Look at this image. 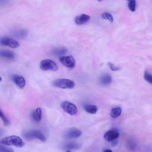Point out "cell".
<instances>
[{
  "label": "cell",
  "mask_w": 152,
  "mask_h": 152,
  "mask_svg": "<svg viewBox=\"0 0 152 152\" xmlns=\"http://www.w3.org/2000/svg\"><path fill=\"white\" fill-rule=\"evenodd\" d=\"M0 143L4 145L14 146L17 148H22L25 145L24 142L19 137L16 135H11L2 139Z\"/></svg>",
  "instance_id": "6da1fadb"
},
{
  "label": "cell",
  "mask_w": 152,
  "mask_h": 152,
  "mask_svg": "<svg viewBox=\"0 0 152 152\" xmlns=\"http://www.w3.org/2000/svg\"><path fill=\"white\" fill-rule=\"evenodd\" d=\"M23 136L26 139L28 140L37 138L42 142H45L47 140L44 135L40 131L37 129L26 131L23 133Z\"/></svg>",
  "instance_id": "7a4b0ae2"
},
{
  "label": "cell",
  "mask_w": 152,
  "mask_h": 152,
  "mask_svg": "<svg viewBox=\"0 0 152 152\" xmlns=\"http://www.w3.org/2000/svg\"><path fill=\"white\" fill-rule=\"evenodd\" d=\"M53 85L55 86L63 89H72L75 85L74 81L67 79H58L53 82Z\"/></svg>",
  "instance_id": "3957f363"
},
{
  "label": "cell",
  "mask_w": 152,
  "mask_h": 152,
  "mask_svg": "<svg viewBox=\"0 0 152 152\" xmlns=\"http://www.w3.org/2000/svg\"><path fill=\"white\" fill-rule=\"evenodd\" d=\"M40 67L43 71L50 70L56 71L58 69L56 64L53 61L49 59L42 60L40 63Z\"/></svg>",
  "instance_id": "277c9868"
},
{
  "label": "cell",
  "mask_w": 152,
  "mask_h": 152,
  "mask_svg": "<svg viewBox=\"0 0 152 152\" xmlns=\"http://www.w3.org/2000/svg\"><path fill=\"white\" fill-rule=\"evenodd\" d=\"M0 44L14 48H17L20 46L19 43L17 41L7 37H3L0 38Z\"/></svg>",
  "instance_id": "5b68a950"
},
{
  "label": "cell",
  "mask_w": 152,
  "mask_h": 152,
  "mask_svg": "<svg viewBox=\"0 0 152 152\" xmlns=\"http://www.w3.org/2000/svg\"><path fill=\"white\" fill-rule=\"evenodd\" d=\"M61 106L65 112L70 115H75L77 113V109L76 106L69 101H63L61 103Z\"/></svg>",
  "instance_id": "8992f818"
},
{
  "label": "cell",
  "mask_w": 152,
  "mask_h": 152,
  "mask_svg": "<svg viewBox=\"0 0 152 152\" xmlns=\"http://www.w3.org/2000/svg\"><path fill=\"white\" fill-rule=\"evenodd\" d=\"M81 134V132L78 129L72 128L65 132L64 134V137L66 139L75 138L79 137Z\"/></svg>",
  "instance_id": "52a82bcc"
},
{
  "label": "cell",
  "mask_w": 152,
  "mask_h": 152,
  "mask_svg": "<svg viewBox=\"0 0 152 152\" xmlns=\"http://www.w3.org/2000/svg\"><path fill=\"white\" fill-rule=\"evenodd\" d=\"M61 62L67 67L72 68L75 65V61L72 56H63L59 58Z\"/></svg>",
  "instance_id": "ba28073f"
},
{
  "label": "cell",
  "mask_w": 152,
  "mask_h": 152,
  "mask_svg": "<svg viewBox=\"0 0 152 152\" xmlns=\"http://www.w3.org/2000/svg\"><path fill=\"white\" fill-rule=\"evenodd\" d=\"M119 135L118 130L115 129L110 130L104 134V138L107 141L110 142L117 139Z\"/></svg>",
  "instance_id": "9c48e42d"
},
{
  "label": "cell",
  "mask_w": 152,
  "mask_h": 152,
  "mask_svg": "<svg viewBox=\"0 0 152 152\" xmlns=\"http://www.w3.org/2000/svg\"><path fill=\"white\" fill-rule=\"evenodd\" d=\"M81 147L79 143L73 142H67L63 143L61 146V148L64 150H77Z\"/></svg>",
  "instance_id": "30bf717a"
},
{
  "label": "cell",
  "mask_w": 152,
  "mask_h": 152,
  "mask_svg": "<svg viewBox=\"0 0 152 152\" xmlns=\"http://www.w3.org/2000/svg\"><path fill=\"white\" fill-rule=\"evenodd\" d=\"M14 83L20 88H23L25 86L26 81L24 78L20 75H14L12 77Z\"/></svg>",
  "instance_id": "8fae6325"
},
{
  "label": "cell",
  "mask_w": 152,
  "mask_h": 152,
  "mask_svg": "<svg viewBox=\"0 0 152 152\" xmlns=\"http://www.w3.org/2000/svg\"><path fill=\"white\" fill-rule=\"evenodd\" d=\"M90 16L85 14H81L76 16L75 18V21L78 25H81L87 22L90 20Z\"/></svg>",
  "instance_id": "7c38bea8"
},
{
  "label": "cell",
  "mask_w": 152,
  "mask_h": 152,
  "mask_svg": "<svg viewBox=\"0 0 152 152\" xmlns=\"http://www.w3.org/2000/svg\"><path fill=\"white\" fill-rule=\"evenodd\" d=\"M111 76L108 73H104L101 75L99 77V81L102 85H107L112 82Z\"/></svg>",
  "instance_id": "4fadbf2b"
},
{
  "label": "cell",
  "mask_w": 152,
  "mask_h": 152,
  "mask_svg": "<svg viewBox=\"0 0 152 152\" xmlns=\"http://www.w3.org/2000/svg\"><path fill=\"white\" fill-rule=\"evenodd\" d=\"M0 56L10 60L14 59L15 57V53L8 50H0Z\"/></svg>",
  "instance_id": "5bb4252c"
},
{
  "label": "cell",
  "mask_w": 152,
  "mask_h": 152,
  "mask_svg": "<svg viewBox=\"0 0 152 152\" xmlns=\"http://www.w3.org/2000/svg\"><path fill=\"white\" fill-rule=\"evenodd\" d=\"M42 110L40 107L36 109L32 113V117L33 120L36 122L40 121L41 118Z\"/></svg>",
  "instance_id": "9a60e30c"
},
{
  "label": "cell",
  "mask_w": 152,
  "mask_h": 152,
  "mask_svg": "<svg viewBox=\"0 0 152 152\" xmlns=\"http://www.w3.org/2000/svg\"><path fill=\"white\" fill-rule=\"evenodd\" d=\"M85 111L89 113L94 114L95 113L97 110L96 106L95 105L88 104L85 105L84 107Z\"/></svg>",
  "instance_id": "2e32d148"
},
{
  "label": "cell",
  "mask_w": 152,
  "mask_h": 152,
  "mask_svg": "<svg viewBox=\"0 0 152 152\" xmlns=\"http://www.w3.org/2000/svg\"><path fill=\"white\" fill-rule=\"evenodd\" d=\"M122 109L120 107H115L112 109L110 115L112 118H116L120 115Z\"/></svg>",
  "instance_id": "e0dca14e"
},
{
  "label": "cell",
  "mask_w": 152,
  "mask_h": 152,
  "mask_svg": "<svg viewBox=\"0 0 152 152\" xmlns=\"http://www.w3.org/2000/svg\"><path fill=\"white\" fill-rule=\"evenodd\" d=\"M27 32L24 29H20L14 32V35L16 38H23L26 36Z\"/></svg>",
  "instance_id": "ac0fdd59"
},
{
  "label": "cell",
  "mask_w": 152,
  "mask_h": 152,
  "mask_svg": "<svg viewBox=\"0 0 152 152\" xmlns=\"http://www.w3.org/2000/svg\"><path fill=\"white\" fill-rule=\"evenodd\" d=\"M67 51L66 48L61 47L56 48L53 51V53L56 56L62 55L65 54Z\"/></svg>",
  "instance_id": "d6986e66"
},
{
  "label": "cell",
  "mask_w": 152,
  "mask_h": 152,
  "mask_svg": "<svg viewBox=\"0 0 152 152\" xmlns=\"http://www.w3.org/2000/svg\"><path fill=\"white\" fill-rule=\"evenodd\" d=\"M144 79L148 82L150 84L152 83V77L151 74L147 70L144 72Z\"/></svg>",
  "instance_id": "ffe728a7"
},
{
  "label": "cell",
  "mask_w": 152,
  "mask_h": 152,
  "mask_svg": "<svg viewBox=\"0 0 152 152\" xmlns=\"http://www.w3.org/2000/svg\"><path fill=\"white\" fill-rule=\"evenodd\" d=\"M0 118L2 121L4 125L8 126L10 125V122L8 119L6 117L0 108Z\"/></svg>",
  "instance_id": "44dd1931"
},
{
  "label": "cell",
  "mask_w": 152,
  "mask_h": 152,
  "mask_svg": "<svg viewBox=\"0 0 152 152\" xmlns=\"http://www.w3.org/2000/svg\"><path fill=\"white\" fill-rule=\"evenodd\" d=\"M136 2L135 0L129 1L128 4V7L129 10L132 12H134L136 10Z\"/></svg>",
  "instance_id": "7402d4cb"
},
{
  "label": "cell",
  "mask_w": 152,
  "mask_h": 152,
  "mask_svg": "<svg viewBox=\"0 0 152 152\" xmlns=\"http://www.w3.org/2000/svg\"><path fill=\"white\" fill-rule=\"evenodd\" d=\"M102 18L104 19L108 20L111 23H112L113 21V18L112 15L107 12H104L102 14Z\"/></svg>",
  "instance_id": "603a6c76"
},
{
  "label": "cell",
  "mask_w": 152,
  "mask_h": 152,
  "mask_svg": "<svg viewBox=\"0 0 152 152\" xmlns=\"http://www.w3.org/2000/svg\"><path fill=\"white\" fill-rule=\"evenodd\" d=\"M13 149L8 147L0 145V152H13Z\"/></svg>",
  "instance_id": "cb8c5ba5"
},
{
  "label": "cell",
  "mask_w": 152,
  "mask_h": 152,
  "mask_svg": "<svg viewBox=\"0 0 152 152\" xmlns=\"http://www.w3.org/2000/svg\"><path fill=\"white\" fill-rule=\"evenodd\" d=\"M108 65L110 69L112 71H116L120 69V68L118 66H115L113 64L109 63Z\"/></svg>",
  "instance_id": "d4e9b609"
},
{
  "label": "cell",
  "mask_w": 152,
  "mask_h": 152,
  "mask_svg": "<svg viewBox=\"0 0 152 152\" xmlns=\"http://www.w3.org/2000/svg\"><path fill=\"white\" fill-rule=\"evenodd\" d=\"M10 0H0V6L7 5L9 3Z\"/></svg>",
  "instance_id": "484cf974"
},
{
  "label": "cell",
  "mask_w": 152,
  "mask_h": 152,
  "mask_svg": "<svg viewBox=\"0 0 152 152\" xmlns=\"http://www.w3.org/2000/svg\"><path fill=\"white\" fill-rule=\"evenodd\" d=\"M111 141H112L111 143V145L113 147H114L116 146L118 143V141L117 139H115Z\"/></svg>",
  "instance_id": "4316f807"
},
{
  "label": "cell",
  "mask_w": 152,
  "mask_h": 152,
  "mask_svg": "<svg viewBox=\"0 0 152 152\" xmlns=\"http://www.w3.org/2000/svg\"><path fill=\"white\" fill-rule=\"evenodd\" d=\"M103 151L104 152H112V151L111 149H105Z\"/></svg>",
  "instance_id": "83f0119b"
},
{
  "label": "cell",
  "mask_w": 152,
  "mask_h": 152,
  "mask_svg": "<svg viewBox=\"0 0 152 152\" xmlns=\"http://www.w3.org/2000/svg\"><path fill=\"white\" fill-rule=\"evenodd\" d=\"M2 77L0 76V82L2 80Z\"/></svg>",
  "instance_id": "f1b7e54d"
},
{
  "label": "cell",
  "mask_w": 152,
  "mask_h": 152,
  "mask_svg": "<svg viewBox=\"0 0 152 152\" xmlns=\"http://www.w3.org/2000/svg\"><path fill=\"white\" fill-rule=\"evenodd\" d=\"M99 2L101 1L102 0H97Z\"/></svg>",
  "instance_id": "f546056e"
},
{
  "label": "cell",
  "mask_w": 152,
  "mask_h": 152,
  "mask_svg": "<svg viewBox=\"0 0 152 152\" xmlns=\"http://www.w3.org/2000/svg\"><path fill=\"white\" fill-rule=\"evenodd\" d=\"M128 1H131L132 0H127Z\"/></svg>",
  "instance_id": "4dcf8cb0"
}]
</instances>
